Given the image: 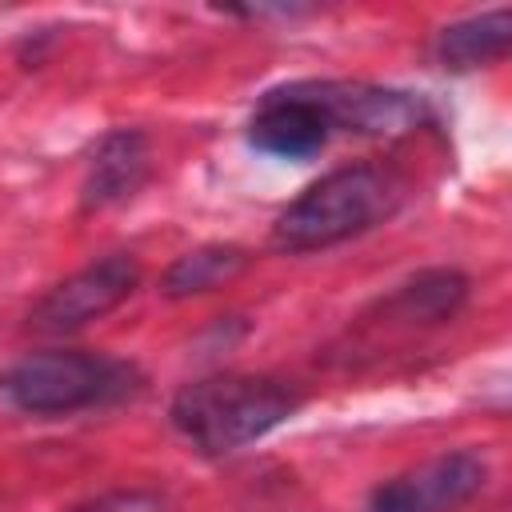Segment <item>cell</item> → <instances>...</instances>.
<instances>
[{
  "mask_svg": "<svg viewBox=\"0 0 512 512\" xmlns=\"http://www.w3.org/2000/svg\"><path fill=\"white\" fill-rule=\"evenodd\" d=\"M300 396L272 376H208L176 392L172 428L204 456H232L296 412Z\"/></svg>",
  "mask_w": 512,
  "mask_h": 512,
  "instance_id": "cell-1",
  "label": "cell"
},
{
  "mask_svg": "<svg viewBox=\"0 0 512 512\" xmlns=\"http://www.w3.org/2000/svg\"><path fill=\"white\" fill-rule=\"evenodd\" d=\"M404 200V180L376 164H348L320 176L300 192L272 228V244L284 252H312L352 240L384 224Z\"/></svg>",
  "mask_w": 512,
  "mask_h": 512,
  "instance_id": "cell-2",
  "label": "cell"
},
{
  "mask_svg": "<svg viewBox=\"0 0 512 512\" xmlns=\"http://www.w3.org/2000/svg\"><path fill=\"white\" fill-rule=\"evenodd\" d=\"M140 388L128 360L80 348H48L20 356L0 372V396L28 416H68L84 408H104Z\"/></svg>",
  "mask_w": 512,
  "mask_h": 512,
  "instance_id": "cell-3",
  "label": "cell"
},
{
  "mask_svg": "<svg viewBox=\"0 0 512 512\" xmlns=\"http://www.w3.org/2000/svg\"><path fill=\"white\" fill-rule=\"evenodd\" d=\"M304 100L324 116L332 132L356 136H400L420 128L424 104L412 92L360 84V80H296Z\"/></svg>",
  "mask_w": 512,
  "mask_h": 512,
  "instance_id": "cell-4",
  "label": "cell"
},
{
  "mask_svg": "<svg viewBox=\"0 0 512 512\" xmlns=\"http://www.w3.org/2000/svg\"><path fill=\"white\" fill-rule=\"evenodd\" d=\"M140 284V264L128 252L104 256L88 268H80L76 276H68L64 284H56L28 316V324L36 332H76L100 316H108L112 308H120Z\"/></svg>",
  "mask_w": 512,
  "mask_h": 512,
  "instance_id": "cell-5",
  "label": "cell"
},
{
  "mask_svg": "<svg viewBox=\"0 0 512 512\" xmlns=\"http://www.w3.org/2000/svg\"><path fill=\"white\" fill-rule=\"evenodd\" d=\"M488 484V460L480 452H444L412 472H400L384 480L368 512H456Z\"/></svg>",
  "mask_w": 512,
  "mask_h": 512,
  "instance_id": "cell-6",
  "label": "cell"
},
{
  "mask_svg": "<svg viewBox=\"0 0 512 512\" xmlns=\"http://www.w3.org/2000/svg\"><path fill=\"white\" fill-rule=\"evenodd\" d=\"M248 136H252V144H256L260 152H268V156H280V160H308V156H316V152L328 144L332 128H328L324 116L304 100V92H300L296 84H284V88H272V92L260 100V108H256V116H252V124H248Z\"/></svg>",
  "mask_w": 512,
  "mask_h": 512,
  "instance_id": "cell-7",
  "label": "cell"
},
{
  "mask_svg": "<svg viewBox=\"0 0 512 512\" xmlns=\"http://www.w3.org/2000/svg\"><path fill=\"white\" fill-rule=\"evenodd\" d=\"M148 168H152V152L136 128L108 132L96 144L88 172H84V184H80L84 212H100V208H116V204L132 200L144 188Z\"/></svg>",
  "mask_w": 512,
  "mask_h": 512,
  "instance_id": "cell-8",
  "label": "cell"
},
{
  "mask_svg": "<svg viewBox=\"0 0 512 512\" xmlns=\"http://www.w3.org/2000/svg\"><path fill=\"white\" fill-rule=\"evenodd\" d=\"M508 44H512V12L496 8V12H480L440 28L432 56L448 72H472V68L496 64L508 52Z\"/></svg>",
  "mask_w": 512,
  "mask_h": 512,
  "instance_id": "cell-9",
  "label": "cell"
},
{
  "mask_svg": "<svg viewBox=\"0 0 512 512\" xmlns=\"http://www.w3.org/2000/svg\"><path fill=\"white\" fill-rule=\"evenodd\" d=\"M248 264H252V256L240 244H204V248H192V252L176 256V264L160 280V292L168 300L204 296V292H216V288L232 284Z\"/></svg>",
  "mask_w": 512,
  "mask_h": 512,
  "instance_id": "cell-10",
  "label": "cell"
},
{
  "mask_svg": "<svg viewBox=\"0 0 512 512\" xmlns=\"http://www.w3.org/2000/svg\"><path fill=\"white\" fill-rule=\"evenodd\" d=\"M468 296V280L452 268H432V272H420L416 280L400 284L396 296L388 300V308L400 316V320H444L452 316Z\"/></svg>",
  "mask_w": 512,
  "mask_h": 512,
  "instance_id": "cell-11",
  "label": "cell"
},
{
  "mask_svg": "<svg viewBox=\"0 0 512 512\" xmlns=\"http://www.w3.org/2000/svg\"><path fill=\"white\" fill-rule=\"evenodd\" d=\"M68 512H168V500L156 496V492H108V496H96L88 504H76Z\"/></svg>",
  "mask_w": 512,
  "mask_h": 512,
  "instance_id": "cell-12",
  "label": "cell"
}]
</instances>
